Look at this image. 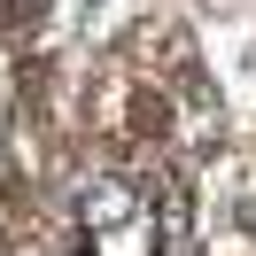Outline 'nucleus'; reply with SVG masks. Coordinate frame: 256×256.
Returning <instances> with one entry per match:
<instances>
[{
	"instance_id": "1",
	"label": "nucleus",
	"mask_w": 256,
	"mask_h": 256,
	"mask_svg": "<svg viewBox=\"0 0 256 256\" xmlns=\"http://www.w3.org/2000/svg\"><path fill=\"white\" fill-rule=\"evenodd\" d=\"M78 218H86V233H94V240H116V233H132V225L148 218V194H140V178L101 171V178H86Z\"/></svg>"
}]
</instances>
